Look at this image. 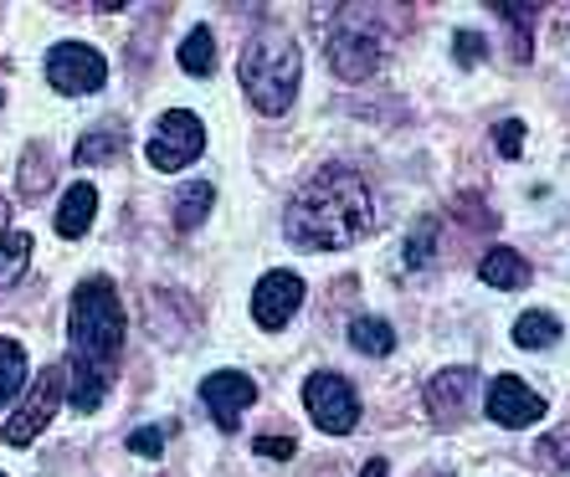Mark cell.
<instances>
[{"instance_id":"obj_19","label":"cell","mask_w":570,"mask_h":477,"mask_svg":"<svg viewBox=\"0 0 570 477\" xmlns=\"http://www.w3.org/2000/svg\"><path fill=\"white\" fill-rule=\"evenodd\" d=\"M350 345L360 349V355H391V349H396V329H391V324H385V318H355V324H350Z\"/></svg>"},{"instance_id":"obj_10","label":"cell","mask_w":570,"mask_h":477,"mask_svg":"<svg viewBox=\"0 0 570 477\" xmlns=\"http://www.w3.org/2000/svg\"><path fill=\"white\" fill-rule=\"evenodd\" d=\"M253 400H257V380L242 370H216L200 380V406L212 411V421L222 426V431H232Z\"/></svg>"},{"instance_id":"obj_22","label":"cell","mask_w":570,"mask_h":477,"mask_svg":"<svg viewBox=\"0 0 570 477\" xmlns=\"http://www.w3.org/2000/svg\"><path fill=\"white\" fill-rule=\"evenodd\" d=\"M52 190V155H47V145L27 149V159H21V196L37 200Z\"/></svg>"},{"instance_id":"obj_11","label":"cell","mask_w":570,"mask_h":477,"mask_svg":"<svg viewBox=\"0 0 570 477\" xmlns=\"http://www.w3.org/2000/svg\"><path fill=\"white\" fill-rule=\"evenodd\" d=\"M330 67L345 82H365L375 67H381V41H375L365 27L334 31V37H330Z\"/></svg>"},{"instance_id":"obj_13","label":"cell","mask_w":570,"mask_h":477,"mask_svg":"<svg viewBox=\"0 0 570 477\" xmlns=\"http://www.w3.org/2000/svg\"><path fill=\"white\" fill-rule=\"evenodd\" d=\"M94 216H98V190L88 186V180H78V186H67L62 206H57V237H67V241L88 237V226H94Z\"/></svg>"},{"instance_id":"obj_4","label":"cell","mask_w":570,"mask_h":477,"mask_svg":"<svg viewBox=\"0 0 570 477\" xmlns=\"http://www.w3.org/2000/svg\"><path fill=\"white\" fill-rule=\"evenodd\" d=\"M200 149H206V123L190 108H170V113H159L155 133H149V145H145V159L159 175H180L186 165L200 159Z\"/></svg>"},{"instance_id":"obj_2","label":"cell","mask_w":570,"mask_h":477,"mask_svg":"<svg viewBox=\"0 0 570 477\" xmlns=\"http://www.w3.org/2000/svg\"><path fill=\"white\" fill-rule=\"evenodd\" d=\"M67 339H72V359H67V400L82 416L98 411L114 385V365L124 349V304L119 288L108 278H82L67 308Z\"/></svg>"},{"instance_id":"obj_8","label":"cell","mask_w":570,"mask_h":477,"mask_svg":"<svg viewBox=\"0 0 570 477\" xmlns=\"http://www.w3.org/2000/svg\"><path fill=\"white\" fill-rule=\"evenodd\" d=\"M304 308V278L298 272H263L253 288V318H257V329L267 334H278L293 324V314Z\"/></svg>"},{"instance_id":"obj_18","label":"cell","mask_w":570,"mask_h":477,"mask_svg":"<svg viewBox=\"0 0 570 477\" xmlns=\"http://www.w3.org/2000/svg\"><path fill=\"white\" fill-rule=\"evenodd\" d=\"M556 339H560V318L556 314H540V308L519 314V324H514V345L519 349H550Z\"/></svg>"},{"instance_id":"obj_1","label":"cell","mask_w":570,"mask_h":477,"mask_svg":"<svg viewBox=\"0 0 570 477\" xmlns=\"http://www.w3.org/2000/svg\"><path fill=\"white\" fill-rule=\"evenodd\" d=\"M375 226V190L350 165H324L283 206V237L308 252H345Z\"/></svg>"},{"instance_id":"obj_33","label":"cell","mask_w":570,"mask_h":477,"mask_svg":"<svg viewBox=\"0 0 570 477\" xmlns=\"http://www.w3.org/2000/svg\"><path fill=\"white\" fill-rule=\"evenodd\" d=\"M0 477H6V473H0Z\"/></svg>"},{"instance_id":"obj_12","label":"cell","mask_w":570,"mask_h":477,"mask_svg":"<svg viewBox=\"0 0 570 477\" xmlns=\"http://www.w3.org/2000/svg\"><path fill=\"white\" fill-rule=\"evenodd\" d=\"M473 396H478V370H468V365H452V370L426 380V411H432V421H442V426L458 421Z\"/></svg>"},{"instance_id":"obj_9","label":"cell","mask_w":570,"mask_h":477,"mask_svg":"<svg viewBox=\"0 0 570 477\" xmlns=\"http://www.w3.org/2000/svg\"><path fill=\"white\" fill-rule=\"evenodd\" d=\"M483 406H489V421L504 426V431H524V426L544 421V396H534L519 375H493Z\"/></svg>"},{"instance_id":"obj_3","label":"cell","mask_w":570,"mask_h":477,"mask_svg":"<svg viewBox=\"0 0 570 477\" xmlns=\"http://www.w3.org/2000/svg\"><path fill=\"white\" fill-rule=\"evenodd\" d=\"M298 78H304V57H298V47H293L288 37H278V31L253 37L237 57L242 93H247V103H253L257 113H267V119H278V113L293 108Z\"/></svg>"},{"instance_id":"obj_21","label":"cell","mask_w":570,"mask_h":477,"mask_svg":"<svg viewBox=\"0 0 570 477\" xmlns=\"http://www.w3.org/2000/svg\"><path fill=\"white\" fill-rule=\"evenodd\" d=\"M31 252H37L31 231H11V237L0 241V288H11V282L27 272V267H31Z\"/></svg>"},{"instance_id":"obj_7","label":"cell","mask_w":570,"mask_h":477,"mask_svg":"<svg viewBox=\"0 0 570 477\" xmlns=\"http://www.w3.org/2000/svg\"><path fill=\"white\" fill-rule=\"evenodd\" d=\"M47 82L62 98H88L108 82V62L88 41H57L52 52H47Z\"/></svg>"},{"instance_id":"obj_24","label":"cell","mask_w":570,"mask_h":477,"mask_svg":"<svg viewBox=\"0 0 570 477\" xmlns=\"http://www.w3.org/2000/svg\"><path fill=\"white\" fill-rule=\"evenodd\" d=\"M534 463L550 467V473H570V426H560V431H550V437L534 447Z\"/></svg>"},{"instance_id":"obj_15","label":"cell","mask_w":570,"mask_h":477,"mask_svg":"<svg viewBox=\"0 0 570 477\" xmlns=\"http://www.w3.org/2000/svg\"><path fill=\"white\" fill-rule=\"evenodd\" d=\"M212 200H216L212 180H186V186H180V196H175V206H170L175 231H196V226L206 221V211H212Z\"/></svg>"},{"instance_id":"obj_26","label":"cell","mask_w":570,"mask_h":477,"mask_svg":"<svg viewBox=\"0 0 570 477\" xmlns=\"http://www.w3.org/2000/svg\"><path fill=\"white\" fill-rule=\"evenodd\" d=\"M129 451H139V457H159V451H165V431H159V426H139V431H129Z\"/></svg>"},{"instance_id":"obj_29","label":"cell","mask_w":570,"mask_h":477,"mask_svg":"<svg viewBox=\"0 0 570 477\" xmlns=\"http://www.w3.org/2000/svg\"><path fill=\"white\" fill-rule=\"evenodd\" d=\"M452 41H458V62H463V67H473L478 57H483V52H478V47H483V41H478L473 31H458V37H452Z\"/></svg>"},{"instance_id":"obj_17","label":"cell","mask_w":570,"mask_h":477,"mask_svg":"<svg viewBox=\"0 0 570 477\" xmlns=\"http://www.w3.org/2000/svg\"><path fill=\"white\" fill-rule=\"evenodd\" d=\"M27 380H31L27 349L16 345V339H0V406L21 396V390H27Z\"/></svg>"},{"instance_id":"obj_5","label":"cell","mask_w":570,"mask_h":477,"mask_svg":"<svg viewBox=\"0 0 570 477\" xmlns=\"http://www.w3.org/2000/svg\"><path fill=\"white\" fill-rule=\"evenodd\" d=\"M62 396H67V365H47V370L37 375V385H31V396L21 400V411L0 426V441H6V447H31V441L47 431V421L57 416Z\"/></svg>"},{"instance_id":"obj_28","label":"cell","mask_w":570,"mask_h":477,"mask_svg":"<svg viewBox=\"0 0 570 477\" xmlns=\"http://www.w3.org/2000/svg\"><path fill=\"white\" fill-rule=\"evenodd\" d=\"M293 451H298L293 437H257V457H278L283 463V457H293Z\"/></svg>"},{"instance_id":"obj_16","label":"cell","mask_w":570,"mask_h":477,"mask_svg":"<svg viewBox=\"0 0 570 477\" xmlns=\"http://www.w3.org/2000/svg\"><path fill=\"white\" fill-rule=\"evenodd\" d=\"M119 155H124V129L119 123H94V129L78 139V149H72L78 165H98V159H119Z\"/></svg>"},{"instance_id":"obj_25","label":"cell","mask_w":570,"mask_h":477,"mask_svg":"<svg viewBox=\"0 0 570 477\" xmlns=\"http://www.w3.org/2000/svg\"><path fill=\"white\" fill-rule=\"evenodd\" d=\"M493 11H499L509 27L519 31V47H530V31H534V11H530V6H509V0H504V6H493Z\"/></svg>"},{"instance_id":"obj_27","label":"cell","mask_w":570,"mask_h":477,"mask_svg":"<svg viewBox=\"0 0 570 477\" xmlns=\"http://www.w3.org/2000/svg\"><path fill=\"white\" fill-rule=\"evenodd\" d=\"M493 133H499V149H504L509 159H519V149H524V123H519V119H504Z\"/></svg>"},{"instance_id":"obj_6","label":"cell","mask_w":570,"mask_h":477,"mask_svg":"<svg viewBox=\"0 0 570 477\" xmlns=\"http://www.w3.org/2000/svg\"><path fill=\"white\" fill-rule=\"evenodd\" d=\"M304 411L314 416L318 431L345 437V431H355V421H360V396H355V385H350L345 375L318 370V375L304 380Z\"/></svg>"},{"instance_id":"obj_31","label":"cell","mask_w":570,"mask_h":477,"mask_svg":"<svg viewBox=\"0 0 570 477\" xmlns=\"http://www.w3.org/2000/svg\"><path fill=\"white\" fill-rule=\"evenodd\" d=\"M6 237H11V200L0 196V241H6Z\"/></svg>"},{"instance_id":"obj_14","label":"cell","mask_w":570,"mask_h":477,"mask_svg":"<svg viewBox=\"0 0 570 477\" xmlns=\"http://www.w3.org/2000/svg\"><path fill=\"white\" fill-rule=\"evenodd\" d=\"M478 278L489 282V288H499V292H519L524 282H530V262H524L514 247H489L483 262H478Z\"/></svg>"},{"instance_id":"obj_23","label":"cell","mask_w":570,"mask_h":477,"mask_svg":"<svg viewBox=\"0 0 570 477\" xmlns=\"http://www.w3.org/2000/svg\"><path fill=\"white\" fill-rule=\"evenodd\" d=\"M438 216H422V221H416L412 226V237H406V247H401V262H406V267H412V272H416V267H426V262H432V252H438Z\"/></svg>"},{"instance_id":"obj_30","label":"cell","mask_w":570,"mask_h":477,"mask_svg":"<svg viewBox=\"0 0 570 477\" xmlns=\"http://www.w3.org/2000/svg\"><path fill=\"white\" fill-rule=\"evenodd\" d=\"M391 473V463H385V457H371V463L360 467V477H385Z\"/></svg>"},{"instance_id":"obj_20","label":"cell","mask_w":570,"mask_h":477,"mask_svg":"<svg viewBox=\"0 0 570 477\" xmlns=\"http://www.w3.org/2000/svg\"><path fill=\"white\" fill-rule=\"evenodd\" d=\"M180 67H186L190 78H212L216 72V37L206 27H196L180 41Z\"/></svg>"},{"instance_id":"obj_32","label":"cell","mask_w":570,"mask_h":477,"mask_svg":"<svg viewBox=\"0 0 570 477\" xmlns=\"http://www.w3.org/2000/svg\"><path fill=\"white\" fill-rule=\"evenodd\" d=\"M438 477H452V473H438Z\"/></svg>"}]
</instances>
